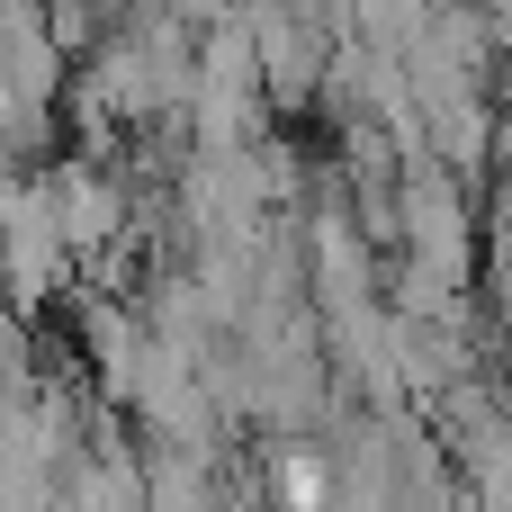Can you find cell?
Wrapping results in <instances>:
<instances>
[{"instance_id":"1","label":"cell","mask_w":512,"mask_h":512,"mask_svg":"<svg viewBox=\"0 0 512 512\" xmlns=\"http://www.w3.org/2000/svg\"><path fill=\"white\" fill-rule=\"evenodd\" d=\"M45 198H54V225H63L72 261H117V252H126V234H135V189H126V171L72 153V162L45 171Z\"/></svg>"},{"instance_id":"2","label":"cell","mask_w":512,"mask_h":512,"mask_svg":"<svg viewBox=\"0 0 512 512\" xmlns=\"http://www.w3.org/2000/svg\"><path fill=\"white\" fill-rule=\"evenodd\" d=\"M432 18H441V0H351V36L378 54H414Z\"/></svg>"},{"instance_id":"3","label":"cell","mask_w":512,"mask_h":512,"mask_svg":"<svg viewBox=\"0 0 512 512\" xmlns=\"http://www.w3.org/2000/svg\"><path fill=\"white\" fill-rule=\"evenodd\" d=\"M279 9H288V18H306V27H324V36H333V27H351V0H279Z\"/></svg>"}]
</instances>
